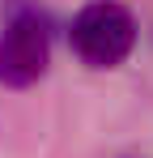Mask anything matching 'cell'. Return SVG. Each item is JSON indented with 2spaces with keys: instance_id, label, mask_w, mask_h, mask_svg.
Listing matches in <instances>:
<instances>
[{
  "instance_id": "obj_1",
  "label": "cell",
  "mask_w": 153,
  "mask_h": 158,
  "mask_svg": "<svg viewBox=\"0 0 153 158\" xmlns=\"http://www.w3.org/2000/svg\"><path fill=\"white\" fill-rule=\"evenodd\" d=\"M47 60H51L47 17L30 0H13L4 22H0V81L4 85H30L47 73Z\"/></svg>"
},
{
  "instance_id": "obj_2",
  "label": "cell",
  "mask_w": 153,
  "mask_h": 158,
  "mask_svg": "<svg viewBox=\"0 0 153 158\" xmlns=\"http://www.w3.org/2000/svg\"><path fill=\"white\" fill-rule=\"evenodd\" d=\"M73 52L89 64V69H115L119 60H128L132 43H136V22L124 4L115 0H94L73 17Z\"/></svg>"
}]
</instances>
